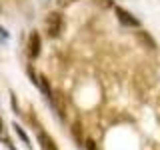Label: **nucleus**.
Masks as SVG:
<instances>
[{"instance_id": "1", "label": "nucleus", "mask_w": 160, "mask_h": 150, "mask_svg": "<svg viewBox=\"0 0 160 150\" xmlns=\"http://www.w3.org/2000/svg\"><path fill=\"white\" fill-rule=\"evenodd\" d=\"M64 28V18L60 12H50L46 16V34L50 38H58Z\"/></svg>"}, {"instance_id": "2", "label": "nucleus", "mask_w": 160, "mask_h": 150, "mask_svg": "<svg viewBox=\"0 0 160 150\" xmlns=\"http://www.w3.org/2000/svg\"><path fill=\"white\" fill-rule=\"evenodd\" d=\"M114 14H116V18L120 22L124 24V26H130V28H140V20L136 16H132V14L128 12V10H124L122 6H114Z\"/></svg>"}, {"instance_id": "3", "label": "nucleus", "mask_w": 160, "mask_h": 150, "mask_svg": "<svg viewBox=\"0 0 160 150\" xmlns=\"http://www.w3.org/2000/svg\"><path fill=\"white\" fill-rule=\"evenodd\" d=\"M40 48H42L40 34L38 32H32L28 36V54H30V58H38L40 56Z\"/></svg>"}, {"instance_id": "4", "label": "nucleus", "mask_w": 160, "mask_h": 150, "mask_svg": "<svg viewBox=\"0 0 160 150\" xmlns=\"http://www.w3.org/2000/svg\"><path fill=\"white\" fill-rule=\"evenodd\" d=\"M38 142H40V150H58L56 142H54L44 130H38Z\"/></svg>"}, {"instance_id": "5", "label": "nucleus", "mask_w": 160, "mask_h": 150, "mask_svg": "<svg viewBox=\"0 0 160 150\" xmlns=\"http://www.w3.org/2000/svg\"><path fill=\"white\" fill-rule=\"evenodd\" d=\"M12 128H14V132H16V136H18L20 140H22V144H24V146H26V148H32V144H30V138H28L26 130L20 126L18 122H14V124H12Z\"/></svg>"}, {"instance_id": "6", "label": "nucleus", "mask_w": 160, "mask_h": 150, "mask_svg": "<svg viewBox=\"0 0 160 150\" xmlns=\"http://www.w3.org/2000/svg\"><path fill=\"white\" fill-rule=\"evenodd\" d=\"M140 38H142V40H144V42H146V44H148V46H150V50H154V48H156V42H154V40H152V38H150V36H148V34H146V32H140Z\"/></svg>"}, {"instance_id": "7", "label": "nucleus", "mask_w": 160, "mask_h": 150, "mask_svg": "<svg viewBox=\"0 0 160 150\" xmlns=\"http://www.w3.org/2000/svg\"><path fill=\"white\" fill-rule=\"evenodd\" d=\"M94 4H98V6H102V8H114L112 0H94Z\"/></svg>"}, {"instance_id": "8", "label": "nucleus", "mask_w": 160, "mask_h": 150, "mask_svg": "<svg viewBox=\"0 0 160 150\" xmlns=\"http://www.w3.org/2000/svg\"><path fill=\"white\" fill-rule=\"evenodd\" d=\"M0 38H2V40H8V38H10L8 30H6V28H2V26H0Z\"/></svg>"}, {"instance_id": "9", "label": "nucleus", "mask_w": 160, "mask_h": 150, "mask_svg": "<svg viewBox=\"0 0 160 150\" xmlns=\"http://www.w3.org/2000/svg\"><path fill=\"white\" fill-rule=\"evenodd\" d=\"M56 2H58V6H68V4L78 2V0H56Z\"/></svg>"}, {"instance_id": "10", "label": "nucleus", "mask_w": 160, "mask_h": 150, "mask_svg": "<svg viewBox=\"0 0 160 150\" xmlns=\"http://www.w3.org/2000/svg\"><path fill=\"white\" fill-rule=\"evenodd\" d=\"M86 150H96V144H94V140H86Z\"/></svg>"}, {"instance_id": "11", "label": "nucleus", "mask_w": 160, "mask_h": 150, "mask_svg": "<svg viewBox=\"0 0 160 150\" xmlns=\"http://www.w3.org/2000/svg\"><path fill=\"white\" fill-rule=\"evenodd\" d=\"M2 128H4V124H2V118H0V140H4V134H2Z\"/></svg>"}]
</instances>
